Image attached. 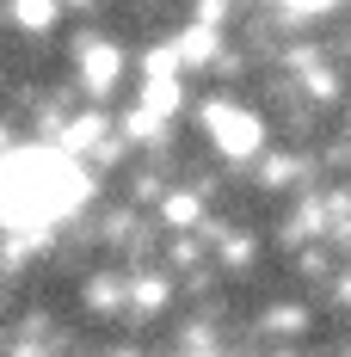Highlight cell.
<instances>
[{
  "instance_id": "277c9868",
  "label": "cell",
  "mask_w": 351,
  "mask_h": 357,
  "mask_svg": "<svg viewBox=\"0 0 351 357\" xmlns=\"http://www.w3.org/2000/svg\"><path fill=\"white\" fill-rule=\"evenodd\" d=\"M13 13H19V25H31V31H43V25H56V0H19Z\"/></svg>"
},
{
  "instance_id": "3957f363",
  "label": "cell",
  "mask_w": 351,
  "mask_h": 357,
  "mask_svg": "<svg viewBox=\"0 0 351 357\" xmlns=\"http://www.w3.org/2000/svg\"><path fill=\"white\" fill-rule=\"evenodd\" d=\"M117 68H124V56H117L111 43H99V50L87 56V86H93V93H111V86H117Z\"/></svg>"
},
{
  "instance_id": "6da1fadb",
  "label": "cell",
  "mask_w": 351,
  "mask_h": 357,
  "mask_svg": "<svg viewBox=\"0 0 351 357\" xmlns=\"http://www.w3.org/2000/svg\"><path fill=\"white\" fill-rule=\"evenodd\" d=\"M80 167L62 160V154H13L6 167H0V215L19 228V234H31L43 222H62V215L80 204Z\"/></svg>"
},
{
  "instance_id": "5b68a950",
  "label": "cell",
  "mask_w": 351,
  "mask_h": 357,
  "mask_svg": "<svg viewBox=\"0 0 351 357\" xmlns=\"http://www.w3.org/2000/svg\"><path fill=\"white\" fill-rule=\"evenodd\" d=\"M160 296H167V289H160V278H148V284H136V302H142V308H160Z\"/></svg>"
},
{
  "instance_id": "7a4b0ae2",
  "label": "cell",
  "mask_w": 351,
  "mask_h": 357,
  "mask_svg": "<svg viewBox=\"0 0 351 357\" xmlns=\"http://www.w3.org/2000/svg\"><path fill=\"white\" fill-rule=\"evenodd\" d=\"M204 130H210L216 148L234 154V160L259 154V142H265V123H259L253 111H241V105H204Z\"/></svg>"
}]
</instances>
